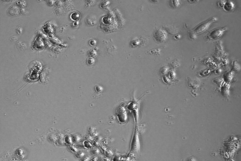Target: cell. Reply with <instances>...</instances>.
Segmentation results:
<instances>
[{
  "label": "cell",
  "mask_w": 241,
  "mask_h": 161,
  "mask_svg": "<svg viewBox=\"0 0 241 161\" xmlns=\"http://www.w3.org/2000/svg\"><path fill=\"white\" fill-rule=\"evenodd\" d=\"M223 7H224V10L226 11L231 12V11H233L234 10V8L235 7V4L233 1L228 0V1H227L226 2L224 3Z\"/></svg>",
  "instance_id": "cell-1"
}]
</instances>
